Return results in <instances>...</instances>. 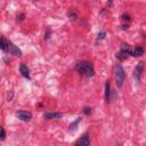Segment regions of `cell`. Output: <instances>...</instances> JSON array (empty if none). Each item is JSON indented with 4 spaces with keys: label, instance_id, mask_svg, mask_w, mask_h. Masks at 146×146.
<instances>
[{
    "label": "cell",
    "instance_id": "cell-12",
    "mask_svg": "<svg viewBox=\"0 0 146 146\" xmlns=\"http://www.w3.org/2000/svg\"><path fill=\"white\" fill-rule=\"evenodd\" d=\"M128 56H129V55H128L125 51H123V50H121L120 52L116 54V58H117L119 60H124V59L128 58Z\"/></svg>",
    "mask_w": 146,
    "mask_h": 146
},
{
    "label": "cell",
    "instance_id": "cell-3",
    "mask_svg": "<svg viewBox=\"0 0 146 146\" xmlns=\"http://www.w3.org/2000/svg\"><path fill=\"white\" fill-rule=\"evenodd\" d=\"M15 115H16L17 119H19L21 121H24V122H27V121H30L32 119V113L27 112V111H23V110L16 111Z\"/></svg>",
    "mask_w": 146,
    "mask_h": 146
},
{
    "label": "cell",
    "instance_id": "cell-15",
    "mask_svg": "<svg viewBox=\"0 0 146 146\" xmlns=\"http://www.w3.org/2000/svg\"><path fill=\"white\" fill-rule=\"evenodd\" d=\"M68 17L71 18V19H76L78 18V15H76V13H74V11H68Z\"/></svg>",
    "mask_w": 146,
    "mask_h": 146
},
{
    "label": "cell",
    "instance_id": "cell-10",
    "mask_svg": "<svg viewBox=\"0 0 146 146\" xmlns=\"http://www.w3.org/2000/svg\"><path fill=\"white\" fill-rule=\"evenodd\" d=\"M141 55H144V48L140 47V46L136 47V49L132 51V56L137 57V56H141Z\"/></svg>",
    "mask_w": 146,
    "mask_h": 146
},
{
    "label": "cell",
    "instance_id": "cell-13",
    "mask_svg": "<svg viewBox=\"0 0 146 146\" xmlns=\"http://www.w3.org/2000/svg\"><path fill=\"white\" fill-rule=\"evenodd\" d=\"M81 120H82V117H78V119H76V120H75V121L70 125V130H71V131H72V130H75V129H76V127H78V124L80 123V121H81Z\"/></svg>",
    "mask_w": 146,
    "mask_h": 146
},
{
    "label": "cell",
    "instance_id": "cell-20",
    "mask_svg": "<svg viewBox=\"0 0 146 146\" xmlns=\"http://www.w3.org/2000/svg\"><path fill=\"white\" fill-rule=\"evenodd\" d=\"M128 27H129V25H127V24H124V25H122V26H121V29H122V30H127Z\"/></svg>",
    "mask_w": 146,
    "mask_h": 146
},
{
    "label": "cell",
    "instance_id": "cell-2",
    "mask_svg": "<svg viewBox=\"0 0 146 146\" xmlns=\"http://www.w3.org/2000/svg\"><path fill=\"white\" fill-rule=\"evenodd\" d=\"M124 70L122 67L121 64H116L114 66V79H115V83L119 88H121L123 86V82H124Z\"/></svg>",
    "mask_w": 146,
    "mask_h": 146
},
{
    "label": "cell",
    "instance_id": "cell-4",
    "mask_svg": "<svg viewBox=\"0 0 146 146\" xmlns=\"http://www.w3.org/2000/svg\"><path fill=\"white\" fill-rule=\"evenodd\" d=\"M143 71H144V63L140 62V63L137 64V66H136V68H135V72H133V79H135V81H137V82L140 81Z\"/></svg>",
    "mask_w": 146,
    "mask_h": 146
},
{
    "label": "cell",
    "instance_id": "cell-5",
    "mask_svg": "<svg viewBox=\"0 0 146 146\" xmlns=\"http://www.w3.org/2000/svg\"><path fill=\"white\" fill-rule=\"evenodd\" d=\"M75 145L76 146H89L90 145V138H89V133L86 132L80 139H78L75 141Z\"/></svg>",
    "mask_w": 146,
    "mask_h": 146
},
{
    "label": "cell",
    "instance_id": "cell-14",
    "mask_svg": "<svg viewBox=\"0 0 146 146\" xmlns=\"http://www.w3.org/2000/svg\"><path fill=\"white\" fill-rule=\"evenodd\" d=\"M5 138H6V131H5V129L2 127H0V139L3 140Z\"/></svg>",
    "mask_w": 146,
    "mask_h": 146
},
{
    "label": "cell",
    "instance_id": "cell-17",
    "mask_svg": "<svg viewBox=\"0 0 146 146\" xmlns=\"http://www.w3.org/2000/svg\"><path fill=\"white\" fill-rule=\"evenodd\" d=\"M123 21H125V22H128V21H130V15L129 14H127V13H124L123 15H122V17H121Z\"/></svg>",
    "mask_w": 146,
    "mask_h": 146
},
{
    "label": "cell",
    "instance_id": "cell-8",
    "mask_svg": "<svg viewBox=\"0 0 146 146\" xmlns=\"http://www.w3.org/2000/svg\"><path fill=\"white\" fill-rule=\"evenodd\" d=\"M19 72H21V74L24 76V78H26L27 80H30L31 78H30V71H29V67L25 65V64H21L19 65Z\"/></svg>",
    "mask_w": 146,
    "mask_h": 146
},
{
    "label": "cell",
    "instance_id": "cell-18",
    "mask_svg": "<svg viewBox=\"0 0 146 146\" xmlns=\"http://www.w3.org/2000/svg\"><path fill=\"white\" fill-rule=\"evenodd\" d=\"M83 112H84V114H86V115H89V114L91 113V108H90V107H88V106H86V107L83 108Z\"/></svg>",
    "mask_w": 146,
    "mask_h": 146
},
{
    "label": "cell",
    "instance_id": "cell-6",
    "mask_svg": "<svg viewBox=\"0 0 146 146\" xmlns=\"http://www.w3.org/2000/svg\"><path fill=\"white\" fill-rule=\"evenodd\" d=\"M8 50H9V52H10L11 55H14V56H16V57H21V56H22L21 49H19L17 46H15L13 42H8Z\"/></svg>",
    "mask_w": 146,
    "mask_h": 146
},
{
    "label": "cell",
    "instance_id": "cell-11",
    "mask_svg": "<svg viewBox=\"0 0 146 146\" xmlns=\"http://www.w3.org/2000/svg\"><path fill=\"white\" fill-rule=\"evenodd\" d=\"M0 49L3 50V51H7L8 50V42L2 36H0Z\"/></svg>",
    "mask_w": 146,
    "mask_h": 146
},
{
    "label": "cell",
    "instance_id": "cell-9",
    "mask_svg": "<svg viewBox=\"0 0 146 146\" xmlns=\"http://www.w3.org/2000/svg\"><path fill=\"white\" fill-rule=\"evenodd\" d=\"M105 100L107 103L111 100V86L108 81L105 82Z\"/></svg>",
    "mask_w": 146,
    "mask_h": 146
},
{
    "label": "cell",
    "instance_id": "cell-21",
    "mask_svg": "<svg viewBox=\"0 0 146 146\" xmlns=\"http://www.w3.org/2000/svg\"><path fill=\"white\" fill-rule=\"evenodd\" d=\"M107 2H108V5H112V2H113V0H107Z\"/></svg>",
    "mask_w": 146,
    "mask_h": 146
},
{
    "label": "cell",
    "instance_id": "cell-16",
    "mask_svg": "<svg viewBox=\"0 0 146 146\" xmlns=\"http://www.w3.org/2000/svg\"><path fill=\"white\" fill-rule=\"evenodd\" d=\"M105 35H106V33H105L104 31H102V32H99V33H98V36H97V41H99V40H103Z\"/></svg>",
    "mask_w": 146,
    "mask_h": 146
},
{
    "label": "cell",
    "instance_id": "cell-1",
    "mask_svg": "<svg viewBox=\"0 0 146 146\" xmlns=\"http://www.w3.org/2000/svg\"><path fill=\"white\" fill-rule=\"evenodd\" d=\"M75 70L86 78H91L95 74V70L91 63L89 62H78L75 65Z\"/></svg>",
    "mask_w": 146,
    "mask_h": 146
},
{
    "label": "cell",
    "instance_id": "cell-7",
    "mask_svg": "<svg viewBox=\"0 0 146 146\" xmlns=\"http://www.w3.org/2000/svg\"><path fill=\"white\" fill-rule=\"evenodd\" d=\"M63 115H64V114L60 113V112H48V113H44V114H43V117H44L46 120H52V119L58 120V119H62Z\"/></svg>",
    "mask_w": 146,
    "mask_h": 146
},
{
    "label": "cell",
    "instance_id": "cell-19",
    "mask_svg": "<svg viewBox=\"0 0 146 146\" xmlns=\"http://www.w3.org/2000/svg\"><path fill=\"white\" fill-rule=\"evenodd\" d=\"M24 17H25L24 14H19V15H17V21H18V22H22V21L24 19Z\"/></svg>",
    "mask_w": 146,
    "mask_h": 146
}]
</instances>
